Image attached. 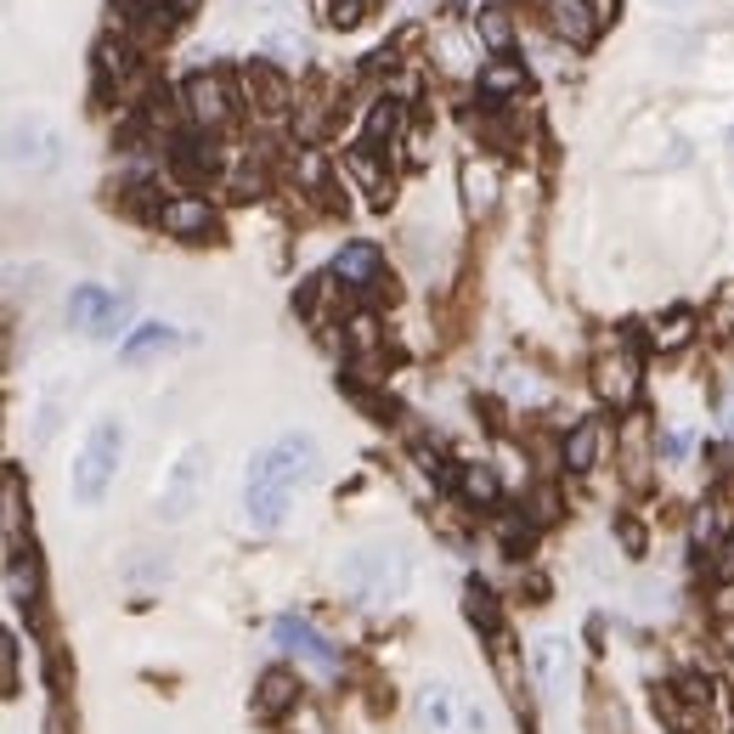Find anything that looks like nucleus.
Instances as JSON below:
<instances>
[{
	"instance_id": "f704fd0d",
	"label": "nucleus",
	"mask_w": 734,
	"mask_h": 734,
	"mask_svg": "<svg viewBox=\"0 0 734 734\" xmlns=\"http://www.w3.org/2000/svg\"><path fill=\"white\" fill-rule=\"evenodd\" d=\"M661 452H666V458H684V452H689V436H684V429H673V436L661 441Z\"/></svg>"
},
{
	"instance_id": "b1692460",
	"label": "nucleus",
	"mask_w": 734,
	"mask_h": 734,
	"mask_svg": "<svg viewBox=\"0 0 734 734\" xmlns=\"http://www.w3.org/2000/svg\"><path fill=\"white\" fill-rule=\"evenodd\" d=\"M351 176L367 187V198H374V204H384V192H390V176L379 170V153H374V147H362V142L351 147Z\"/></svg>"
},
{
	"instance_id": "6e6552de",
	"label": "nucleus",
	"mask_w": 734,
	"mask_h": 734,
	"mask_svg": "<svg viewBox=\"0 0 734 734\" xmlns=\"http://www.w3.org/2000/svg\"><path fill=\"white\" fill-rule=\"evenodd\" d=\"M181 96H187V119H192L198 130H210V137L232 119V91H226L221 74H204V69H198V74L181 85Z\"/></svg>"
},
{
	"instance_id": "423d86ee",
	"label": "nucleus",
	"mask_w": 734,
	"mask_h": 734,
	"mask_svg": "<svg viewBox=\"0 0 734 734\" xmlns=\"http://www.w3.org/2000/svg\"><path fill=\"white\" fill-rule=\"evenodd\" d=\"M531 678H537L543 700L548 707H565L577 689V655H571V639H559V632H548V639L531 644Z\"/></svg>"
},
{
	"instance_id": "f03ea898",
	"label": "nucleus",
	"mask_w": 734,
	"mask_h": 734,
	"mask_svg": "<svg viewBox=\"0 0 734 734\" xmlns=\"http://www.w3.org/2000/svg\"><path fill=\"white\" fill-rule=\"evenodd\" d=\"M407 582H413V565H407V554L395 548V543H362L340 565L345 599H351V605H367V611L395 605V599L407 593Z\"/></svg>"
},
{
	"instance_id": "f8f14e48",
	"label": "nucleus",
	"mask_w": 734,
	"mask_h": 734,
	"mask_svg": "<svg viewBox=\"0 0 734 734\" xmlns=\"http://www.w3.org/2000/svg\"><path fill=\"white\" fill-rule=\"evenodd\" d=\"M244 85H249V103L265 114V119H283L288 108H294V85H288V74L283 69H272V62H244Z\"/></svg>"
},
{
	"instance_id": "a878e982",
	"label": "nucleus",
	"mask_w": 734,
	"mask_h": 734,
	"mask_svg": "<svg viewBox=\"0 0 734 734\" xmlns=\"http://www.w3.org/2000/svg\"><path fill=\"white\" fill-rule=\"evenodd\" d=\"M689 333H695V311H666V317L650 328V345H655V351H678Z\"/></svg>"
},
{
	"instance_id": "473e14b6",
	"label": "nucleus",
	"mask_w": 734,
	"mask_h": 734,
	"mask_svg": "<svg viewBox=\"0 0 734 734\" xmlns=\"http://www.w3.org/2000/svg\"><path fill=\"white\" fill-rule=\"evenodd\" d=\"M616 537H621L627 554H644V525L639 520H616Z\"/></svg>"
},
{
	"instance_id": "4468645a",
	"label": "nucleus",
	"mask_w": 734,
	"mask_h": 734,
	"mask_svg": "<svg viewBox=\"0 0 734 734\" xmlns=\"http://www.w3.org/2000/svg\"><path fill=\"white\" fill-rule=\"evenodd\" d=\"M299 707V678L288 673V666H272V673H260L254 684V718L260 723H277Z\"/></svg>"
},
{
	"instance_id": "a211bd4d",
	"label": "nucleus",
	"mask_w": 734,
	"mask_h": 734,
	"mask_svg": "<svg viewBox=\"0 0 734 734\" xmlns=\"http://www.w3.org/2000/svg\"><path fill=\"white\" fill-rule=\"evenodd\" d=\"M525 91V62H514L509 51L504 57H492V62H481V96L497 108V103H509V96H520Z\"/></svg>"
},
{
	"instance_id": "aec40b11",
	"label": "nucleus",
	"mask_w": 734,
	"mask_h": 734,
	"mask_svg": "<svg viewBox=\"0 0 734 734\" xmlns=\"http://www.w3.org/2000/svg\"><path fill=\"white\" fill-rule=\"evenodd\" d=\"M0 525H7V554L23 548V470L7 463V475H0Z\"/></svg>"
},
{
	"instance_id": "39448f33",
	"label": "nucleus",
	"mask_w": 734,
	"mask_h": 734,
	"mask_svg": "<svg viewBox=\"0 0 734 734\" xmlns=\"http://www.w3.org/2000/svg\"><path fill=\"white\" fill-rule=\"evenodd\" d=\"M204 481H210V447L192 441L170 470H164V486H158V520H187L198 509V497H204Z\"/></svg>"
},
{
	"instance_id": "7ed1b4c3",
	"label": "nucleus",
	"mask_w": 734,
	"mask_h": 734,
	"mask_svg": "<svg viewBox=\"0 0 734 734\" xmlns=\"http://www.w3.org/2000/svg\"><path fill=\"white\" fill-rule=\"evenodd\" d=\"M119 458H125V424H119V413H103L85 429V447L69 470V492H74L80 509H96L108 497V486L119 475Z\"/></svg>"
},
{
	"instance_id": "cd10ccee",
	"label": "nucleus",
	"mask_w": 734,
	"mask_h": 734,
	"mask_svg": "<svg viewBox=\"0 0 734 734\" xmlns=\"http://www.w3.org/2000/svg\"><path fill=\"white\" fill-rule=\"evenodd\" d=\"M475 28H481V40H486L497 57H504V51H509V40H514V23H509V12H504V7H481Z\"/></svg>"
},
{
	"instance_id": "c9c22d12",
	"label": "nucleus",
	"mask_w": 734,
	"mask_h": 734,
	"mask_svg": "<svg viewBox=\"0 0 734 734\" xmlns=\"http://www.w3.org/2000/svg\"><path fill=\"white\" fill-rule=\"evenodd\" d=\"M554 514H559V497L543 486V492H537V520H554Z\"/></svg>"
},
{
	"instance_id": "2eb2a0df",
	"label": "nucleus",
	"mask_w": 734,
	"mask_h": 734,
	"mask_svg": "<svg viewBox=\"0 0 734 734\" xmlns=\"http://www.w3.org/2000/svg\"><path fill=\"white\" fill-rule=\"evenodd\" d=\"M463 616H470V621L486 632L497 655L509 650V632H504V611H497V593H492L481 577H470V582H463Z\"/></svg>"
},
{
	"instance_id": "1a4fd4ad",
	"label": "nucleus",
	"mask_w": 734,
	"mask_h": 734,
	"mask_svg": "<svg viewBox=\"0 0 734 734\" xmlns=\"http://www.w3.org/2000/svg\"><path fill=\"white\" fill-rule=\"evenodd\" d=\"M333 277L351 294H384V254L379 244H345L333 254Z\"/></svg>"
},
{
	"instance_id": "4be33fe9",
	"label": "nucleus",
	"mask_w": 734,
	"mask_h": 734,
	"mask_svg": "<svg viewBox=\"0 0 734 734\" xmlns=\"http://www.w3.org/2000/svg\"><path fill=\"white\" fill-rule=\"evenodd\" d=\"M548 17H554V28L571 46H593V35H599V12L588 7V0H554Z\"/></svg>"
},
{
	"instance_id": "7c9ffc66",
	"label": "nucleus",
	"mask_w": 734,
	"mask_h": 734,
	"mask_svg": "<svg viewBox=\"0 0 734 734\" xmlns=\"http://www.w3.org/2000/svg\"><path fill=\"white\" fill-rule=\"evenodd\" d=\"M328 28H356L367 17V0H328Z\"/></svg>"
},
{
	"instance_id": "412c9836",
	"label": "nucleus",
	"mask_w": 734,
	"mask_h": 734,
	"mask_svg": "<svg viewBox=\"0 0 734 734\" xmlns=\"http://www.w3.org/2000/svg\"><path fill=\"white\" fill-rule=\"evenodd\" d=\"M599 447H605V424H599V418H582L571 436H565V470H571V475H588L593 463H599Z\"/></svg>"
},
{
	"instance_id": "bb28decb",
	"label": "nucleus",
	"mask_w": 734,
	"mask_h": 734,
	"mask_svg": "<svg viewBox=\"0 0 734 734\" xmlns=\"http://www.w3.org/2000/svg\"><path fill=\"white\" fill-rule=\"evenodd\" d=\"M458 486L470 504H497V475H492V463H463L458 470Z\"/></svg>"
},
{
	"instance_id": "ddd939ff",
	"label": "nucleus",
	"mask_w": 734,
	"mask_h": 734,
	"mask_svg": "<svg viewBox=\"0 0 734 734\" xmlns=\"http://www.w3.org/2000/svg\"><path fill=\"white\" fill-rule=\"evenodd\" d=\"M277 639H283V650H294L299 661H311L317 673H340V650H333L306 616H283V621H277Z\"/></svg>"
},
{
	"instance_id": "f3484780",
	"label": "nucleus",
	"mask_w": 734,
	"mask_h": 734,
	"mask_svg": "<svg viewBox=\"0 0 734 734\" xmlns=\"http://www.w3.org/2000/svg\"><path fill=\"white\" fill-rule=\"evenodd\" d=\"M176 345H181V333H176V328H164V322H142V328H130V333H125L119 362H125V367H142L147 356H164V351H176Z\"/></svg>"
},
{
	"instance_id": "2f4dec72",
	"label": "nucleus",
	"mask_w": 734,
	"mask_h": 734,
	"mask_svg": "<svg viewBox=\"0 0 734 734\" xmlns=\"http://www.w3.org/2000/svg\"><path fill=\"white\" fill-rule=\"evenodd\" d=\"M351 351H379V322L367 317V311L351 317Z\"/></svg>"
},
{
	"instance_id": "f257e3e1",
	"label": "nucleus",
	"mask_w": 734,
	"mask_h": 734,
	"mask_svg": "<svg viewBox=\"0 0 734 734\" xmlns=\"http://www.w3.org/2000/svg\"><path fill=\"white\" fill-rule=\"evenodd\" d=\"M317 463H322V447L306 429H288L272 447H260L249 458V475H244V514L254 531H277L288 520V504L299 486L317 481Z\"/></svg>"
},
{
	"instance_id": "9b49d317",
	"label": "nucleus",
	"mask_w": 734,
	"mask_h": 734,
	"mask_svg": "<svg viewBox=\"0 0 734 734\" xmlns=\"http://www.w3.org/2000/svg\"><path fill=\"white\" fill-rule=\"evenodd\" d=\"M170 170L187 187H210V176L221 170V147L210 142V130H198V137H170Z\"/></svg>"
},
{
	"instance_id": "20e7f679",
	"label": "nucleus",
	"mask_w": 734,
	"mask_h": 734,
	"mask_svg": "<svg viewBox=\"0 0 734 734\" xmlns=\"http://www.w3.org/2000/svg\"><path fill=\"white\" fill-rule=\"evenodd\" d=\"M413 712L424 734H492V718L475 695H463L452 678H424L413 695Z\"/></svg>"
},
{
	"instance_id": "72a5a7b5",
	"label": "nucleus",
	"mask_w": 734,
	"mask_h": 734,
	"mask_svg": "<svg viewBox=\"0 0 734 734\" xmlns=\"http://www.w3.org/2000/svg\"><path fill=\"white\" fill-rule=\"evenodd\" d=\"M504 543H509V548L520 554V548L531 543V525H525V520H509V525H504Z\"/></svg>"
},
{
	"instance_id": "0eeeda50",
	"label": "nucleus",
	"mask_w": 734,
	"mask_h": 734,
	"mask_svg": "<svg viewBox=\"0 0 734 734\" xmlns=\"http://www.w3.org/2000/svg\"><path fill=\"white\" fill-rule=\"evenodd\" d=\"M69 317H74V328L91 333V340H114V333L125 328V294L85 283V288H74V299H69Z\"/></svg>"
},
{
	"instance_id": "c756f323",
	"label": "nucleus",
	"mask_w": 734,
	"mask_h": 734,
	"mask_svg": "<svg viewBox=\"0 0 734 734\" xmlns=\"http://www.w3.org/2000/svg\"><path fill=\"white\" fill-rule=\"evenodd\" d=\"M707 577H712L718 588H734V531H729V537L718 543V554L707 559Z\"/></svg>"
},
{
	"instance_id": "5701e85b",
	"label": "nucleus",
	"mask_w": 734,
	"mask_h": 734,
	"mask_svg": "<svg viewBox=\"0 0 734 734\" xmlns=\"http://www.w3.org/2000/svg\"><path fill=\"white\" fill-rule=\"evenodd\" d=\"M402 137V103H384L374 108V119H367V130H362V147H374V153H384V142H395Z\"/></svg>"
},
{
	"instance_id": "dca6fc26",
	"label": "nucleus",
	"mask_w": 734,
	"mask_h": 734,
	"mask_svg": "<svg viewBox=\"0 0 734 734\" xmlns=\"http://www.w3.org/2000/svg\"><path fill=\"white\" fill-rule=\"evenodd\" d=\"M593 384H599V395H605V402L627 407L632 390H639V356H632V351L605 356V362H599V374H593Z\"/></svg>"
},
{
	"instance_id": "e433bc0d",
	"label": "nucleus",
	"mask_w": 734,
	"mask_h": 734,
	"mask_svg": "<svg viewBox=\"0 0 734 734\" xmlns=\"http://www.w3.org/2000/svg\"><path fill=\"white\" fill-rule=\"evenodd\" d=\"M486 7H497V0H486Z\"/></svg>"
},
{
	"instance_id": "393cba45",
	"label": "nucleus",
	"mask_w": 734,
	"mask_h": 734,
	"mask_svg": "<svg viewBox=\"0 0 734 734\" xmlns=\"http://www.w3.org/2000/svg\"><path fill=\"white\" fill-rule=\"evenodd\" d=\"M492 198H497V176L486 164H463V204H470V215H486Z\"/></svg>"
},
{
	"instance_id": "c85d7f7f",
	"label": "nucleus",
	"mask_w": 734,
	"mask_h": 734,
	"mask_svg": "<svg viewBox=\"0 0 734 734\" xmlns=\"http://www.w3.org/2000/svg\"><path fill=\"white\" fill-rule=\"evenodd\" d=\"M0 689H7V700L23 689V673H17V632H7V639H0Z\"/></svg>"
},
{
	"instance_id": "6ab92c4d",
	"label": "nucleus",
	"mask_w": 734,
	"mask_h": 734,
	"mask_svg": "<svg viewBox=\"0 0 734 734\" xmlns=\"http://www.w3.org/2000/svg\"><path fill=\"white\" fill-rule=\"evenodd\" d=\"M57 137L40 125V119H28V125H12V164H28V170H46V164L57 158L51 153Z\"/></svg>"
},
{
	"instance_id": "9d476101",
	"label": "nucleus",
	"mask_w": 734,
	"mask_h": 734,
	"mask_svg": "<svg viewBox=\"0 0 734 734\" xmlns=\"http://www.w3.org/2000/svg\"><path fill=\"white\" fill-rule=\"evenodd\" d=\"M158 226L170 232V238H187V244H204L215 238V210H210V198H170V204H158Z\"/></svg>"
}]
</instances>
